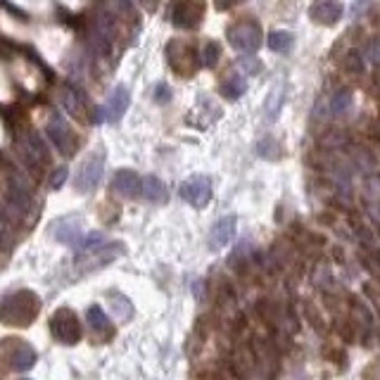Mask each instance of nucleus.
Segmentation results:
<instances>
[{
    "mask_svg": "<svg viewBox=\"0 0 380 380\" xmlns=\"http://www.w3.org/2000/svg\"><path fill=\"white\" fill-rule=\"evenodd\" d=\"M22 150H24V157H27L29 167H45L48 162V150L43 146L38 136H27L22 143Z\"/></svg>",
    "mask_w": 380,
    "mask_h": 380,
    "instance_id": "nucleus-14",
    "label": "nucleus"
},
{
    "mask_svg": "<svg viewBox=\"0 0 380 380\" xmlns=\"http://www.w3.org/2000/svg\"><path fill=\"white\" fill-rule=\"evenodd\" d=\"M240 67H243L247 74H257V71L262 69V64H259L255 57H243L240 59Z\"/></svg>",
    "mask_w": 380,
    "mask_h": 380,
    "instance_id": "nucleus-28",
    "label": "nucleus"
},
{
    "mask_svg": "<svg viewBox=\"0 0 380 380\" xmlns=\"http://www.w3.org/2000/svg\"><path fill=\"white\" fill-rule=\"evenodd\" d=\"M283 95H286V88L283 86H276L274 90L269 93L267 102H264V117H267L269 124H274L281 114V107H283Z\"/></svg>",
    "mask_w": 380,
    "mask_h": 380,
    "instance_id": "nucleus-18",
    "label": "nucleus"
},
{
    "mask_svg": "<svg viewBox=\"0 0 380 380\" xmlns=\"http://www.w3.org/2000/svg\"><path fill=\"white\" fill-rule=\"evenodd\" d=\"M38 297L31 290H17L8 295V297L0 302V321L5 325H15V328H22V325H29L38 314Z\"/></svg>",
    "mask_w": 380,
    "mask_h": 380,
    "instance_id": "nucleus-1",
    "label": "nucleus"
},
{
    "mask_svg": "<svg viewBox=\"0 0 380 380\" xmlns=\"http://www.w3.org/2000/svg\"><path fill=\"white\" fill-rule=\"evenodd\" d=\"M202 59H204V64H207V67H212L216 59H219V45H216V43H207Z\"/></svg>",
    "mask_w": 380,
    "mask_h": 380,
    "instance_id": "nucleus-26",
    "label": "nucleus"
},
{
    "mask_svg": "<svg viewBox=\"0 0 380 380\" xmlns=\"http://www.w3.org/2000/svg\"><path fill=\"white\" fill-rule=\"evenodd\" d=\"M0 361H3L8 369L24 373L34 369L36 352L31 345H27L20 337H8V340H0Z\"/></svg>",
    "mask_w": 380,
    "mask_h": 380,
    "instance_id": "nucleus-2",
    "label": "nucleus"
},
{
    "mask_svg": "<svg viewBox=\"0 0 380 380\" xmlns=\"http://www.w3.org/2000/svg\"><path fill=\"white\" fill-rule=\"evenodd\" d=\"M105 243H107V238L102 233H88V235H83V238H81V243L76 245V250H78V255H83V252L98 250V247H102Z\"/></svg>",
    "mask_w": 380,
    "mask_h": 380,
    "instance_id": "nucleus-21",
    "label": "nucleus"
},
{
    "mask_svg": "<svg viewBox=\"0 0 380 380\" xmlns=\"http://www.w3.org/2000/svg\"><path fill=\"white\" fill-rule=\"evenodd\" d=\"M228 41H231L233 48H238L240 52H255L259 43H262V34L255 24H235V27L228 29Z\"/></svg>",
    "mask_w": 380,
    "mask_h": 380,
    "instance_id": "nucleus-9",
    "label": "nucleus"
},
{
    "mask_svg": "<svg viewBox=\"0 0 380 380\" xmlns=\"http://www.w3.org/2000/svg\"><path fill=\"white\" fill-rule=\"evenodd\" d=\"M141 181H143V176H138V174L131 171V169H119L112 178V188L122 197L134 200V197H141Z\"/></svg>",
    "mask_w": 380,
    "mask_h": 380,
    "instance_id": "nucleus-10",
    "label": "nucleus"
},
{
    "mask_svg": "<svg viewBox=\"0 0 380 380\" xmlns=\"http://www.w3.org/2000/svg\"><path fill=\"white\" fill-rule=\"evenodd\" d=\"M352 105V93L349 90H337V93L330 98V112L333 114H345Z\"/></svg>",
    "mask_w": 380,
    "mask_h": 380,
    "instance_id": "nucleus-22",
    "label": "nucleus"
},
{
    "mask_svg": "<svg viewBox=\"0 0 380 380\" xmlns=\"http://www.w3.org/2000/svg\"><path fill=\"white\" fill-rule=\"evenodd\" d=\"M131 105V93L126 86H114L112 93L107 95V100L102 102V107H98V119L95 122L100 124H112V122H119L124 117L126 110Z\"/></svg>",
    "mask_w": 380,
    "mask_h": 380,
    "instance_id": "nucleus-4",
    "label": "nucleus"
},
{
    "mask_svg": "<svg viewBox=\"0 0 380 380\" xmlns=\"http://www.w3.org/2000/svg\"><path fill=\"white\" fill-rule=\"evenodd\" d=\"M369 59H371V62H378V59H380V41H371V45H369Z\"/></svg>",
    "mask_w": 380,
    "mask_h": 380,
    "instance_id": "nucleus-30",
    "label": "nucleus"
},
{
    "mask_svg": "<svg viewBox=\"0 0 380 380\" xmlns=\"http://www.w3.org/2000/svg\"><path fill=\"white\" fill-rule=\"evenodd\" d=\"M45 136L50 138V143L55 146L62 155H71L76 148V138L74 131L69 129L67 122H64L59 114H52L50 122L45 124Z\"/></svg>",
    "mask_w": 380,
    "mask_h": 380,
    "instance_id": "nucleus-7",
    "label": "nucleus"
},
{
    "mask_svg": "<svg viewBox=\"0 0 380 380\" xmlns=\"http://www.w3.org/2000/svg\"><path fill=\"white\" fill-rule=\"evenodd\" d=\"M50 333L55 335L57 342L62 345H76L81 340V323H78V316L67 307L57 309L50 318Z\"/></svg>",
    "mask_w": 380,
    "mask_h": 380,
    "instance_id": "nucleus-3",
    "label": "nucleus"
},
{
    "mask_svg": "<svg viewBox=\"0 0 380 380\" xmlns=\"http://www.w3.org/2000/svg\"><path fill=\"white\" fill-rule=\"evenodd\" d=\"M110 302H112L114 314H119V316H122L124 321H129V318L134 316V307H131V302L124 297V295H112Z\"/></svg>",
    "mask_w": 380,
    "mask_h": 380,
    "instance_id": "nucleus-23",
    "label": "nucleus"
},
{
    "mask_svg": "<svg viewBox=\"0 0 380 380\" xmlns=\"http://www.w3.org/2000/svg\"><path fill=\"white\" fill-rule=\"evenodd\" d=\"M233 235H235V216H224V219L216 221L212 233H209V247L212 250H221V247L231 243Z\"/></svg>",
    "mask_w": 380,
    "mask_h": 380,
    "instance_id": "nucleus-13",
    "label": "nucleus"
},
{
    "mask_svg": "<svg viewBox=\"0 0 380 380\" xmlns=\"http://www.w3.org/2000/svg\"><path fill=\"white\" fill-rule=\"evenodd\" d=\"M342 12H345L342 3H337V0H318V3L311 5L309 17L318 24H335L340 22Z\"/></svg>",
    "mask_w": 380,
    "mask_h": 380,
    "instance_id": "nucleus-11",
    "label": "nucleus"
},
{
    "mask_svg": "<svg viewBox=\"0 0 380 380\" xmlns=\"http://www.w3.org/2000/svg\"><path fill=\"white\" fill-rule=\"evenodd\" d=\"M178 195L192 207H204L209 202V197H212V181L207 176H192L181 183Z\"/></svg>",
    "mask_w": 380,
    "mask_h": 380,
    "instance_id": "nucleus-8",
    "label": "nucleus"
},
{
    "mask_svg": "<svg viewBox=\"0 0 380 380\" xmlns=\"http://www.w3.org/2000/svg\"><path fill=\"white\" fill-rule=\"evenodd\" d=\"M67 174H69V171H67V167H59L57 171L52 174V178H50V188H55V190H57L59 185H62L64 181H67Z\"/></svg>",
    "mask_w": 380,
    "mask_h": 380,
    "instance_id": "nucleus-27",
    "label": "nucleus"
},
{
    "mask_svg": "<svg viewBox=\"0 0 380 380\" xmlns=\"http://www.w3.org/2000/svg\"><path fill=\"white\" fill-rule=\"evenodd\" d=\"M155 100L160 102V105H167V102L171 100V88H169L167 83H157V86H155Z\"/></svg>",
    "mask_w": 380,
    "mask_h": 380,
    "instance_id": "nucleus-25",
    "label": "nucleus"
},
{
    "mask_svg": "<svg viewBox=\"0 0 380 380\" xmlns=\"http://www.w3.org/2000/svg\"><path fill=\"white\" fill-rule=\"evenodd\" d=\"M102 169H105V162H102V155H100V153L88 155L86 160L81 162V167H78V171H76V181H74L76 190H81V192H90V190L98 188V183H100V178H102Z\"/></svg>",
    "mask_w": 380,
    "mask_h": 380,
    "instance_id": "nucleus-6",
    "label": "nucleus"
},
{
    "mask_svg": "<svg viewBox=\"0 0 380 380\" xmlns=\"http://www.w3.org/2000/svg\"><path fill=\"white\" fill-rule=\"evenodd\" d=\"M52 235L59 240V243H64V245H71V247H76L78 243H81V238H83V233H81V221L78 219H59L55 226H52Z\"/></svg>",
    "mask_w": 380,
    "mask_h": 380,
    "instance_id": "nucleus-12",
    "label": "nucleus"
},
{
    "mask_svg": "<svg viewBox=\"0 0 380 380\" xmlns=\"http://www.w3.org/2000/svg\"><path fill=\"white\" fill-rule=\"evenodd\" d=\"M235 3H238V0H216L219 8H231V5H235Z\"/></svg>",
    "mask_w": 380,
    "mask_h": 380,
    "instance_id": "nucleus-31",
    "label": "nucleus"
},
{
    "mask_svg": "<svg viewBox=\"0 0 380 380\" xmlns=\"http://www.w3.org/2000/svg\"><path fill=\"white\" fill-rule=\"evenodd\" d=\"M257 153L259 157H264V160H276V157L281 155V148H279V143L274 141V138H262V141L257 143Z\"/></svg>",
    "mask_w": 380,
    "mask_h": 380,
    "instance_id": "nucleus-24",
    "label": "nucleus"
},
{
    "mask_svg": "<svg viewBox=\"0 0 380 380\" xmlns=\"http://www.w3.org/2000/svg\"><path fill=\"white\" fill-rule=\"evenodd\" d=\"M124 252L122 245L117 243H105L102 247L93 252H83V255H78L76 259V269L81 271V274H90V271H98L102 267H107V264H112L114 259Z\"/></svg>",
    "mask_w": 380,
    "mask_h": 380,
    "instance_id": "nucleus-5",
    "label": "nucleus"
},
{
    "mask_svg": "<svg viewBox=\"0 0 380 380\" xmlns=\"http://www.w3.org/2000/svg\"><path fill=\"white\" fill-rule=\"evenodd\" d=\"M86 321H88V325H90V328H93L98 335L110 337V335L114 333V325H112V321H110V316H107V314L102 311L98 304L88 307V311H86Z\"/></svg>",
    "mask_w": 380,
    "mask_h": 380,
    "instance_id": "nucleus-17",
    "label": "nucleus"
},
{
    "mask_svg": "<svg viewBox=\"0 0 380 380\" xmlns=\"http://www.w3.org/2000/svg\"><path fill=\"white\" fill-rule=\"evenodd\" d=\"M0 243H3V233H0Z\"/></svg>",
    "mask_w": 380,
    "mask_h": 380,
    "instance_id": "nucleus-32",
    "label": "nucleus"
},
{
    "mask_svg": "<svg viewBox=\"0 0 380 380\" xmlns=\"http://www.w3.org/2000/svg\"><path fill=\"white\" fill-rule=\"evenodd\" d=\"M245 90H247V81L243 76H231L228 81L221 86V95L228 100H238L240 95H245Z\"/></svg>",
    "mask_w": 380,
    "mask_h": 380,
    "instance_id": "nucleus-20",
    "label": "nucleus"
},
{
    "mask_svg": "<svg viewBox=\"0 0 380 380\" xmlns=\"http://www.w3.org/2000/svg\"><path fill=\"white\" fill-rule=\"evenodd\" d=\"M141 197H143V200H148V202H155V204L167 202V197H169L167 185L162 183L157 176H143V181H141Z\"/></svg>",
    "mask_w": 380,
    "mask_h": 380,
    "instance_id": "nucleus-16",
    "label": "nucleus"
},
{
    "mask_svg": "<svg viewBox=\"0 0 380 380\" xmlns=\"http://www.w3.org/2000/svg\"><path fill=\"white\" fill-rule=\"evenodd\" d=\"M295 45V36L290 31H274L269 36V48L279 55H288Z\"/></svg>",
    "mask_w": 380,
    "mask_h": 380,
    "instance_id": "nucleus-19",
    "label": "nucleus"
},
{
    "mask_svg": "<svg viewBox=\"0 0 380 380\" xmlns=\"http://www.w3.org/2000/svg\"><path fill=\"white\" fill-rule=\"evenodd\" d=\"M366 380H380V357L369 366V371H366Z\"/></svg>",
    "mask_w": 380,
    "mask_h": 380,
    "instance_id": "nucleus-29",
    "label": "nucleus"
},
{
    "mask_svg": "<svg viewBox=\"0 0 380 380\" xmlns=\"http://www.w3.org/2000/svg\"><path fill=\"white\" fill-rule=\"evenodd\" d=\"M8 207L15 209L17 214H24L29 207H31V195H29V190L24 188V183H20V181H10V185H8Z\"/></svg>",
    "mask_w": 380,
    "mask_h": 380,
    "instance_id": "nucleus-15",
    "label": "nucleus"
},
{
    "mask_svg": "<svg viewBox=\"0 0 380 380\" xmlns=\"http://www.w3.org/2000/svg\"><path fill=\"white\" fill-rule=\"evenodd\" d=\"M24 380H29V378H24Z\"/></svg>",
    "mask_w": 380,
    "mask_h": 380,
    "instance_id": "nucleus-33",
    "label": "nucleus"
}]
</instances>
